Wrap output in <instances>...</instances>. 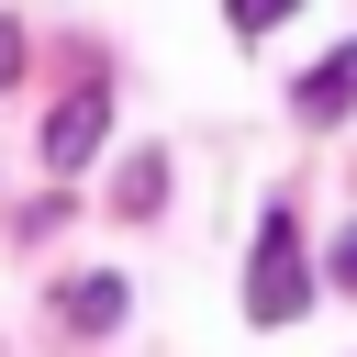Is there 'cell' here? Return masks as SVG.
Segmentation results:
<instances>
[{
  "mask_svg": "<svg viewBox=\"0 0 357 357\" xmlns=\"http://www.w3.org/2000/svg\"><path fill=\"white\" fill-rule=\"evenodd\" d=\"M290 112H301V123H346V112H357V45H335V56L290 89Z\"/></svg>",
  "mask_w": 357,
  "mask_h": 357,
  "instance_id": "3",
  "label": "cell"
},
{
  "mask_svg": "<svg viewBox=\"0 0 357 357\" xmlns=\"http://www.w3.org/2000/svg\"><path fill=\"white\" fill-rule=\"evenodd\" d=\"M290 11H301V0H223V22H234V33H245V45H257V33H279V22H290Z\"/></svg>",
  "mask_w": 357,
  "mask_h": 357,
  "instance_id": "6",
  "label": "cell"
},
{
  "mask_svg": "<svg viewBox=\"0 0 357 357\" xmlns=\"http://www.w3.org/2000/svg\"><path fill=\"white\" fill-rule=\"evenodd\" d=\"M11 78H22V33L0 22V89H11Z\"/></svg>",
  "mask_w": 357,
  "mask_h": 357,
  "instance_id": "8",
  "label": "cell"
},
{
  "mask_svg": "<svg viewBox=\"0 0 357 357\" xmlns=\"http://www.w3.org/2000/svg\"><path fill=\"white\" fill-rule=\"evenodd\" d=\"M56 324H78V335L123 324V279H112V268H89V279H56Z\"/></svg>",
  "mask_w": 357,
  "mask_h": 357,
  "instance_id": "4",
  "label": "cell"
},
{
  "mask_svg": "<svg viewBox=\"0 0 357 357\" xmlns=\"http://www.w3.org/2000/svg\"><path fill=\"white\" fill-rule=\"evenodd\" d=\"M335 290H357V223L335 234Z\"/></svg>",
  "mask_w": 357,
  "mask_h": 357,
  "instance_id": "7",
  "label": "cell"
},
{
  "mask_svg": "<svg viewBox=\"0 0 357 357\" xmlns=\"http://www.w3.org/2000/svg\"><path fill=\"white\" fill-rule=\"evenodd\" d=\"M100 134H112V89H67V100H56V123H45V167H56V178H78V167L100 156Z\"/></svg>",
  "mask_w": 357,
  "mask_h": 357,
  "instance_id": "2",
  "label": "cell"
},
{
  "mask_svg": "<svg viewBox=\"0 0 357 357\" xmlns=\"http://www.w3.org/2000/svg\"><path fill=\"white\" fill-rule=\"evenodd\" d=\"M112 201H123V212H156V201H167V156H123Z\"/></svg>",
  "mask_w": 357,
  "mask_h": 357,
  "instance_id": "5",
  "label": "cell"
},
{
  "mask_svg": "<svg viewBox=\"0 0 357 357\" xmlns=\"http://www.w3.org/2000/svg\"><path fill=\"white\" fill-rule=\"evenodd\" d=\"M312 301V268H301V234H290V212L268 201V223H257V268H245V312L257 324H290Z\"/></svg>",
  "mask_w": 357,
  "mask_h": 357,
  "instance_id": "1",
  "label": "cell"
}]
</instances>
